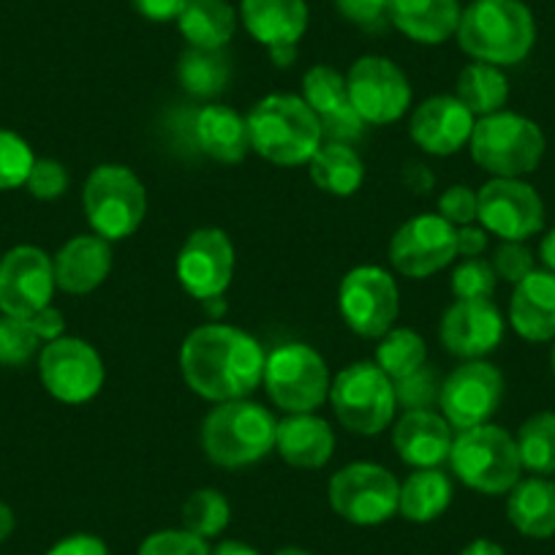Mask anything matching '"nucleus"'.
<instances>
[{
	"instance_id": "obj_1",
	"label": "nucleus",
	"mask_w": 555,
	"mask_h": 555,
	"mask_svg": "<svg viewBox=\"0 0 555 555\" xmlns=\"http://www.w3.org/2000/svg\"><path fill=\"white\" fill-rule=\"evenodd\" d=\"M264 351L248 333L229 324H202L180 349V371L199 398L227 403L254 392L264 376Z\"/></svg>"
},
{
	"instance_id": "obj_2",
	"label": "nucleus",
	"mask_w": 555,
	"mask_h": 555,
	"mask_svg": "<svg viewBox=\"0 0 555 555\" xmlns=\"http://www.w3.org/2000/svg\"><path fill=\"white\" fill-rule=\"evenodd\" d=\"M455 36L468 57L504 68L531 55L537 23L522 0H474L463 9Z\"/></svg>"
},
{
	"instance_id": "obj_3",
	"label": "nucleus",
	"mask_w": 555,
	"mask_h": 555,
	"mask_svg": "<svg viewBox=\"0 0 555 555\" xmlns=\"http://www.w3.org/2000/svg\"><path fill=\"white\" fill-rule=\"evenodd\" d=\"M250 147L278 167L308 164L322 147V126L302 95H264L248 112Z\"/></svg>"
},
{
	"instance_id": "obj_4",
	"label": "nucleus",
	"mask_w": 555,
	"mask_h": 555,
	"mask_svg": "<svg viewBox=\"0 0 555 555\" xmlns=\"http://www.w3.org/2000/svg\"><path fill=\"white\" fill-rule=\"evenodd\" d=\"M278 420L254 400L218 403L202 425V450L221 468H245L275 450Z\"/></svg>"
},
{
	"instance_id": "obj_5",
	"label": "nucleus",
	"mask_w": 555,
	"mask_h": 555,
	"mask_svg": "<svg viewBox=\"0 0 555 555\" xmlns=\"http://www.w3.org/2000/svg\"><path fill=\"white\" fill-rule=\"evenodd\" d=\"M544 133L531 117L517 112H493L474 122L468 151L493 178H526L542 164Z\"/></svg>"
},
{
	"instance_id": "obj_6",
	"label": "nucleus",
	"mask_w": 555,
	"mask_h": 555,
	"mask_svg": "<svg viewBox=\"0 0 555 555\" xmlns=\"http://www.w3.org/2000/svg\"><path fill=\"white\" fill-rule=\"evenodd\" d=\"M450 463L466 488L485 495H504L520 482L522 463L517 441L499 425H477L457 430L452 439Z\"/></svg>"
},
{
	"instance_id": "obj_7",
	"label": "nucleus",
	"mask_w": 555,
	"mask_h": 555,
	"mask_svg": "<svg viewBox=\"0 0 555 555\" xmlns=\"http://www.w3.org/2000/svg\"><path fill=\"white\" fill-rule=\"evenodd\" d=\"M82 205L93 232L104 240L131 237L147 212V191L142 180L120 164H101L90 172Z\"/></svg>"
},
{
	"instance_id": "obj_8",
	"label": "nucleus",
	"mask_w": 555,
	"mask_h": 555,
	"mask_svg": "<svg viewBox=\"0 0 555 555\" xmlns=\"http://www.w3.org/2000/svg\"><path fill=\"white\" fill-rule=\"evenodd\" d=\"M330 403L338 423L357 436H378L398 409L392 378L376 362L344 367L330 384Z\"/></svg>"
},
{
	"instance_id": "obj_9",
	"label": "nucleus",
	"mask_w": 555,
	"mask_h": 555,
	"mask_svg": "<svg viewBox=\"0 0 555 555\" xmlns=\"http://www.w3.org/2000/svg\"><path fill=\"white\" fill-rule=\"evenodd\" d=\"M267 395L286 414H313L330 398V371L324 357L308 344H286L264 362Z\"/></svg>"
},
{
	"instance_id": "obj_10",
	"label": "nucleus",
	"mask_w": 555,
	"mask_h": 555,
	"mask_svg": "<svg viewBox=\"0 0 555 555\" xmlns=\"http://www.w3.org/2000/svg\"><path fill=\"white\" fill-rule=\"evenodd\" d=\"M400 482L376 463H351L330 479V506L351 526H382L398 515Z\"/></svg>"
},
{
	"instance_id": "obj_11",
	"label": "nucleus",
	"mask_w": 555,
	"mask_h": 555,
	"mask_svg": "<svg viewBox=\"0 0 555 555\" xmlns=\"http://www.w3.org/2000/svg\"><path fill=\"white\" fill-rule=\"evenodd\" d=\"M338 306L351 333L362 338H382L392 330L400 311L395 278L382 267H354L340 281Z\"/></svg>"
},
{
	"instance_id": "obj_12",
	"label": "nucleus",
	"mask_w": 555,
	"mask_h": 555,
	"mask_svg": "<svg viewBox=\"0 0 555 555\" xmlns=\"http://www.w3.org/2000/svg\"><path fill=\"white\" fill-rule=\"evenodd\" d=\"M479 216L485 232L504 243H526L542 232L544 202L533 185L520 178H493L477 191Z\"/></svg>"
},
{
	"instance_id": "obj_13",
	"label": "nucleus",
	"mask_w": 555,
	"mask_h": 555,
	"mask_svg": "<svg viewBox=\"0 0 555 555\" xmlns=\"http://www.w3.org/2000/svg\"><path fill=\"white\" fill-rule=\"evenodd\" d=\"M39 373L47 392L61 403H88L104 387V360L82 338H57L41 349Z\"/></svg>"
},
{
	"instance_id": "obj_14",
	"label": "nucleus",
	"mask_w": 555,
	"mask_h": 555,
	"mask_svg": "<svg viewBox=\"0 0 555 555\" xmlns=\"http://www.w3.org/2000/svg\"><path fill=\"white\" fill-rule=\"evenodd\" d=\"M504 400V376L485 360H466L441 382V414L455 430L488 425Z\"/></svg>"
},
{
	"instance_id": "obj_15",
	"label": "nucleus",
	"mask_w": 555,
	"mask_h": 555,
	"mask_svg": "<svg viewBox=\"0 0 555 555\" xmlns=\"http://www.w3.org/2000/svg\"><path fill=\"white\" fill-rule=\"evenodd\" d=\"M357 115L371 126H387L409 112L411 85L389 57L365 55L346 74Z\"/></svg>"
},
{
	"instance_id": "obj_16",
	"label": "nucleus",
	"mask_w": 555,
	"mask_h": 555,
	"mask_svg": "<svg viewBox=\"0 0 555 555\" xmlns=\"http://www.w3.org/2000/svg\"><path fill=\"white\" fill-rule=\"evenodd\" d=\"M457 256V229L441 216H416L389 240V261L405 278H428Z\"/></svg>"
},
{
	"instance_id": "obj_17",
	"label": "nucleus",
	"mask_w": 555,
	"mask_h": 555,
	"mask_svg": "<svg viewBox=\"0 0 555 555\" xmlns=\"http://www.w3.org/2000/svg\"><path fill=\"white\" fill-rule=\"evenodd\" d=\"M55 267L36 245H17L0 259V311L3 317L30 319L50 306L55 295Z\"/></svg>"
},
{
	"instance_id": "obj_18",
	"label": "nucleus",
	"mask_w": 555,
	"mask_h": 555,
	"mask_svg": "<svg viewBox=\"0 0 555 555\" xmlns=\"http://www.w3.org/2000/svg\"><path fill=\"white\" fill-rule=\"evenodd\" d=\"M234 275V245L223 229H196L178 254L183 289L202 302L221 300Z\"/></svg>"
},
{
	"instance_id": "obj_19",
	"label": "nucleus",
	"mask_w": 555,
	"mask_h": 555,
	"mask_svg": "<svg viewBox=\"0 0 555 555\" xmlns=\"http://www.w3.org/2000/svg\"><path fill=\"white\" fill-rule=\"evenodd\" d=\"M240 20L250 39L270 50L275 66H289L308 30L306 0H243Z\"/></svg>"
},
{
	"instance_id": "obj_20",
	"label": "nucleus",
	"mask_w": 555,
	"mask_h": 555,
	"mask_svg": "<svg viewBox=\"0 0 555 555\" xmlns=\"http://www.w3.org/2000/svg\"><path fill=\"white\" fill-rule=\"evenodd\" d=\"M302 99L311 106L313 115L319 117L322 137L333 142H354L362 137V120L357 115L354 104L349 99V85L346 77L333 66H313L302 77Z\"/></svg>"
},
{
	"instance_id": "obj_21",
	"label": "nucleus",
	"mask_w": 555,
	"mask_h": 555,
	"mask_svg": "<svg viewBox=\"0 0 555 555\" xmlns=\"http://www.w3.org/2000/svg\"><path fill=\"white\" fill-rule=\"evenodd\" d=\"M504 317L490 300H457L441 319V344L461 360H482L499 349Z\"/></svg>"
},
{
	"instance_id": "obj_22",
	"label": "nucleus",
	"mask_w": 555,
	"mask_h": 555,
	"mask_svg": "<svg viewBox=\"0 0 555 555\" xmlns=\"http://www.w3.org/2000/svg\"><path fill=\"white\" fill-rule=\"evenodd\" d=\"M474 115L457 95H434L411 115L409 131L416 145L430 156H452L468 145Z\"/></svg>"
},
{
	"instance_id": "obj_23",
	"label": "nucleus",
	"mask_w": 555,
	"mask_h": 555,
	"mask_svg": "<svg viewBox=\"0 0 555 555\" xmlns=\"http://www.w3.org/2000/svg\"><path fill=\"white\" fill-rule=\"evenodd\" d=\"M392 444L400 461L414 468H439L450 461L452 425L444 414L430 409L405 411L392 430Z\"/></svg>"
},
{
	"instance_id": "obj_24",
	"label": "nucleus",
	"mask_w": 555,
	"mask_h": 555,
	"mask_svg": "<svg viewBox=\"0 0 555 555\" xmlns=\"http://www.w3.org/2000/svg\"><path fill=\"white\" fill-rule=\"evenodd\" d=\"M57 289L68 295H90L106 281L112 270L109 240L99 234H77L52 259Z\"/></svg>"
},
{
	"instance_id": "obj_25",
	"label": "nucleus",
	"mask_w": 555,
	"mask_h": 555,
	"mask_svg": "<svg viewBox=\"0 0 555 555\" xmlns=\"http://www.w3.org/2000/svg\"><path fill=\"white\" fill-rule=\"evenodd\" d=\"M509 324L522 340L544 344L555 338V272L533 270L515 284Z\"/></svg>"
},
{
	"instance_id": "obj_26",
	"label": "nucleus",
	"mask_w": 555,
	"mask_h": 555,
	"mask_svg": "<svg viewBox=\"0 0 555 555\" xmlns=\"http://www.w3.org/2000/svg\"><path fill=\"white\" fill-rule=\"evenodd\" d=\"M461 0H389L387 17L416 44H444L461 25Z\"/></svg>"
},
{
	"instance_id": "obj_27",
	"label": "nucleus",
	"mask_w": 555,
	"mask_h": 555,
	"mask_svg": "<svg viewBox=\"0 0 555 555\" xmlns=\"http://www.w3.org/2000/svg\"><path fill=\"white\" fill-rule=\"evenodd\" d=\"M191 139L205 156L221 164H237L248 156V120L223 104H207L191 120Z\"/></svg>"
},
{
	"instance_id": "obj_28",
	"label": "nucleus",
	"mask_w": 555,
	"mask_h": 555,
	"mask_svg": "<svg viewBox=\"0 0 555 555\" xmlns=\"http://www.w3.org/2000/svg\"><path fill=\"white\" fill-rule=\"evenodd\" d=\"M278 455L289 466L313 468L327 466L335 452V434L330 423L317 414H289L278 423Z\"/></svg>"
},
{
	"instance_id": "obj_29",
	"label": "nucleus",
	"mask_w": 555,
	"mask_h": 555,
	"mask_svg": "<svg viewBox=\"0 0 555 555\" xmlns=\"http://www.w3.org/2000/svg\"><path fill=\"white\" fill-rule=\"evenodd\" d=\"M506 499V517L528 539L555 537V482L544 477L520 479Z\"/></svg>"
},
{
	"instance_id": "obj_30",
	"label": "nucleus",
	"mask_w": 555,
	"mask_h": 555,
	"mask_svg": "<svg viewBox=\"0 0 555 555\" xmlns=\"http://www.w3.org/2000/svg\"><path fill=\"white\" fill-rule=\"evenodd\" d=\"M178 28L189 47L223 50L237 30V12L229 0H189L178 17Z\"/></svg>"
},
{
	"instance_id": "obj_31",
	"label": "nucleus",
	"mask_w": 555,
	"mask_h": 555,
	"mask_svg": "<svg viewBox=\"0 0 555 555\" xmlns=\"http://www.w3.org/2000/svg\"><path fill=\"white\" fill-rule=\"evenodd\" d=\"M452 479L441 468H416L400 485L398 512L411 522H430L452 504Z\"/></svg>"
},
{
	"instance_id": "obj_32",
	"label": "nucleus",
	"mask_w": 555,
	"mask_h": 555,
	"mask_svg": "<svg viewBox=\"0 0 555 555\" xmlns=\"http://www.w3.org/2000/svg\"><path fill=\"white\" fill-rule=\"evenodd\" d=\"M311 180L333 196H351L365 180V164L346 142H327L308 162Z\"/></svg>"
},
{
	"instance_id": "obj_33",
	"label": "nucleus",
	"mask_w": 555,
	"mask_h": 555,
	"mask_svg": "<svg viewBox=\"0 0 555 555\" xmlns=\"http://www.w3.org/2000/svg\"><path fill=\"white\" fill-rule=\"evenodd\" d=\"M457 99L472 109V115H493L504 109L509 99V82L499 66L474 61L457 77Z\"/></svg>"
},
{
	"instance_id": "obj_34",
	"label": "nucleus",
	"mask_w": 555,
	"mask_h": 555,
	"mask_svg": "<svg viewBox=\"0 0 555 555\" xmlns=\"http://www.w3.org/2000/svg\"><path fill=\"white\" fill-rule=\"evenodd\" d=\"M180 88L194 99H216L227 90L229 82V57L223 50H189L180 55L178 63Z\"/></svg>"
},
{
	"instance_id": "obj_35",
	"label": "nucleus",
	"mask_w": 555,
	"mask_h": 555,
	"mask_svg": "<svg viewBox=\"0 0 555 555\" xmlns=\"http://www.w3.org/2000/svg\"><path fill=\"white\" fill-rule=\"evenodd\" d=\"M517 452L526 472L533 477H550L555 474V414L539 411L528 416L517 430Z\"/></svg>"
},
{
	"instance_id": "obj_36",
	"label": "nucleus",
	"mask_w": 555,
	"mask_h": 555,
	"mask_svg": "<svg viewBox=\"0 0 555 555\" xmlns=\"http://www.w3.org/2000/svg\"><path fill=\"white\" fill-rule=\"evenodd\" d=\"M428 360V346H425L423 335L405 327H392L387 335L378 338L376 349V365L387 373L392 382L409 376V373L420 371Z\"/></svg>"
},
{
	"instance_id": "obj_37",
	"label": "nucleus",
	"mask_w": 555,
	"mask_h": 555,
	"mask_svg": "<svg viewBox=\"0 0 555 555\" xmlns=\"http://www.w3.org/2000/svg\"><path fill=\"white\" fill-rule=\"evenodd\" d=\"M232 517L227 495L221 490L202 488L183 504V528L202 539H212L223 533Z\"/></svg>"
},
{
	"instance_id": "obj_38",
	"label": "nucleus",
	"mask_w": 555,
	"mask_h": 555,
	"mask_svg": "<svg viewBox=\"0 0 555 555\" xmlns=\"http://www.w3.org/2000/svg\"><path fill=\"white\" fill-rule=\"evenodd\" d=\"M36 156L20 133L0 128V191H12L28 183Z\"/></svg>"
},
{
	"instance_id": "obj_39",
	"label": "nucleus",
	"mask_w": 555,
	"mask_h": 555,
	"mask_svg": "<svg viewBox=\"0 0 555 555\" xmlns=\"http://www.w3.org/2000/svg\"><path fill=\"white\" fill-rule=\"evenodd\" d=\"M41 338L28 319L0 317V365L20 367L39 351Z\"/></svg>"
},
{
	"instance_id": "obj_40",
	"label": "nucleus",
	"mask_w": 555,
	"mask_h": 555,
	"mask_svg": "<svg viewBox=\"0 0 555 555\" xmlns=\"http://www.w3.org/2000/svg\"><path fill=\"white\" fill-rule=\"evenodd\" d=\"M495 270L493 261L466 259L452 272V292L457 300H490L495 292Z\"/></svg>"
},
{
	"instance_id": "obj_41",
	"label": "nucleus",
	"mask_w": 555,
	"mask_h": 555,
	"mask_svg": "<svg viewBox=\"0 0 555 555\" xmlns=\"http://www.w3.org/2000/svg\"><path fill=\"white\" fill-rule=\"evenodd\" d=\"M395 384V400L398 405H403L405 411L416 409H434V403H439L441 398V382L436 376V371H430L428 365H423L420 371L409 373V376L398 378Z\"/></svg>"
},
{
	"instance_id": "obj_42",
	"label": "nucleus",
	"mask_w": 555,
	"mask_h": 555,
	"mask_svg": "<svg viewBox=\"0 0 555 555\" xmlns=\"http://www.w3.org/2000/svg\"><path fill=\"white\" fill-rule=\"evenodd\" d=\"M207 539L185 531V528H164V531L151 533L145 542L139 544L137 555H210Z\"/></svg>"
},
{
	"instance_id": "obj_43",
	"label": "nucleus",
	"mask_w": 555,
	"mask_h": 555,
	"mask_svg": "<svg viewBox=\"0 0 555 555\" xmlns=\"http://www.w3.org/2000/svg\"><path fill=\"white\" fill-rule=\"evenodd\" d=\"M25 185H28V191L36 199H57V196H63L68 191V172L63 164L52 162V158H36Z\"/></svg>"
},
{
	"instance_id": "obj_44",
	"label": "nucleus",
	"mask_w": 555,
	"mask_h": 555,
	"mask_svg": "<svg viewBox=\"0 0 555 555\" xmlns=\"http://www.w3.org/2000/svg\"><path fill=\"white\" fill-rule=\"evenodd\" d=\"M493 270L509 284H520L522 278L537 270V259L526 243H501L493 256Z\"/></svg>"
},
{
	"instance_id": "obj_45",
	"label": "nucleus",
	"mask_w": 555,
	"mask_h": 555,
	"mask_svg": "<svg viewBox=\"0 0 555 555\" xmlns=\"http://www.w3.org/2000/svg\"><path fill=\"white\" fill-rule=\"evenodd\" d=\"M439 216L447 218L452 227H468L479 216V196L468 185H452L441 194Z\"/></svg>"
},
{
	"instance_id": "obj_46",
	"label": "nucleus",
	"mask_w": 555,
	"mask_h": 555,
	"mask_svg": "<svg viewBox=\"0 0 555 555\" xmlns=\"http://www.w3.org/2000/svg\"><path fill=\"white\" fill-rule=\"evenodd\" d=\"M335 9L360 28H378L387 20L389 0H335Z\"/></svg>"
},
{
	"instance_id": "obj_47",
	"label": "nucleus",
	"mask_w": 555,
	"mask_h": 555,
	"mask_svg": "<svg viewBox=\"0 0 555 555\" xmlns=\"http://www.w3.org/2000/svg\"><path fill=\"white\" fill-rule=\"evenodd\" d=\"M47 555H109V547L104 544V539L93 537V533H74V537L52 544Z\"/></svg>"
},
{
	"instance_id": "obj_48",
	"label": "nucleus",
	"mask_w": 555,
	"mask_h": 555,
	"mask_svg": "<svg viewBox=\"0 0 555 555\" xmlns=\"http://www.w3.org/2000/svg\"><path fill=\"white\" fill-rule=\"evenodd\" d=\"M131 3L151 23H169V20H178L183 14L189 0H131Z\"/></svg>"
},
{
	"instance_id": "obj_49",
	"label": "nucleus",
	"mask_w": 555,
	"mask_h": 555,
	"mask_svg": "<svg viewBox=\"0 0 555 555\" xmlns=\"http://www.w3.org/2000/svg\"><path fill=\"white\" fill-rule=\"evenodd\" d=\"M28 322H30V327H34V333L39 335L41 340H47V344H50V340L63 338V330H66V322H63V313L57 311V308H52V306H47V308H41V311H36L34 317L28 319Z\"/></svg>"
},
{
	"instance_id": "obj_50",
	"label": "nucleus",
	"mask_w": 555,
	"mask_h": 555,
	"mask_svg": "<svg viewBox=\"0 0 555 555\" xmlns=\"http://www.w3.org/2000/svg\"><path fill=\"white\" fill-rule=\"evenodd\" d=\"M488 250V232L482 227H461L457 229V256L466 259H477Z\"/></svg>"
},
{
	"instance_id": "obj_51",
	"label": "nucleus",
	"mask_w": 555,
	"mask_h": 555,
	"mask_svg": "<svg viewBox=\"0 0 555 555\" xmlns=\"http://www.w3.org/2000/svg\"><path fill=\"white\" fill-rule=\"evenodd\" d=\"M539 259H542L544 270L555 272V227L550 229L542 237V243H539Z\"/></svg>"
},
{
	"instance_id": "obj_52",
	"label": "nucleus",
	"mask_w": 555,
	"mask_h": 555,
	"mask_svg": "<svg viewBox=\"0 0 555 555\" xmlns=\"http://www.w3.org/2000/svg\"><path fill=\"white\" fill-rule=\"evenodd\" d=\"M461 555H506V553L501 544L490 542V539H474L472 544H466V547H463Z\"/></svg>"
},
{
	"instance_id": "obj_53",
	"label": "nucleus",
	"mask_w": 555,
	"mask_h": 555,
	"mask_svg": "<svg viewBox=\"0 0 555 555\" xmlns=\"http://www.w3.org/2000/svg\"><path fill=\"white\" fill-rule=\"evenodd\" d=\"M210 555H261L259 550L250 547V544L237 542V539H229V542H221Z\"/></svg>"
},
{
	"instance_id": "obj_54",
	"label": "nucleus",
	"mask_w": 555,
	"mask_h": 555,
	"mask_svg": "<svg viewBox=\"0 0 555 555\" xmlns=\"http://www.w3.org/2000/svg\"><path fill=\"white\" fill-rule=\"evenodd\" d=\"M14 526H17V520H14L12 506L3 504V501H0V544L7 542L9 537H12V533H14Z\"/></svg>"
},
{
	"instance_id": "obj_55",
	"label": "nucleus",
	"mask_w": 555,
	"mask_h": 555,
	"mask_svg": "<svg viewBox=\"0 0 555 555\" xmlns=\"http://www.w3.org/2000/svg\"><path fill=\"white\" fill-rule=\"evenodd\" d=\"M275 555H311V553H308V550H302V547H284V550H278Z\"/></svg>"
},
{
	"instance_id": "obj_56",
	"label": "nucleus",
	"mask_w": 555,
	"mask_h": 555,
	"mask_svg": "<svg viewBox=\"0 0 555 555\" xmlns=\"http://www.w3.org/2000/svg\"><path fill=\"white\" fill-rule=\"evenodd\" d=\"M550 367H553V373H555V344H553V351H550Z\"/></svg>"
}]
</instances>
